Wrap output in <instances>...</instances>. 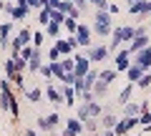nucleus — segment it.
Instances as JSON below:
<instances>
[{
  "label": "nucleus",
  "mask_w": 151,
  "mask_h": 136,
  "mask_svg": "<svg viewBox=\"0 0 151 136\" xmlns=\"http://www.w3.org/2000/svg\"><path fill=\"white\" fill-rule=\"evenodd\" d=\"M136 88H141V91H146V88H151V71H146L144 76L136 81Z\"/></svg>",
  "instance_id": "c756f323"
},
{
  "label": "nucleus",
  "mask_w": 151,
  "mask_h": 136,
  "mask_svg": "<svg viewBox=\"0 0 151 136\" xmlns=\"http://www.w3.org/2000/svg\"><path fill=\"white\" fill-rule=\"evenodd\" d=\"M45 121H48L50 129H58V124H60V114H58V111H53V114L45 116Z\"/></svg>",
  "instance_id": "c9c22d12"
},
{
  "label": "nucleus",
  "mask_w": 151,
  "mask_h": 136,
  "mask_svg": "<svg viewBox=\"0 0 151 136\" xmlns=\"http://www.w3.org/2000/svg\"><path fill=\"white\" fill-rule=\"evenodd\" d=\"M116 76H119V73H116V68H103V71H98V81L106 83V86H111V83L116 81Z\"/></svg>",
  "instance_id": "dca6fc26"
},
{
  "label": "nucleus",
  "mask_w": 151,
  "mask_h": 136,
  "mask_svg": "<svg viewBox=\"0 0 151 136\" xmlns=\"http://www.w3.org/2000/svg\"><path fill=\"white\" fill-rule=\"evenodd\" d=\"M38 129H40V131H53L48 126V121H45V116H38Z\"/></svg>",
  "instance_id": "79ce46f5"
},
{
  "label": "nucleus",
  "mask_w": 151,
  "mask_h": 136,
  "mask_svg": "<svg viewBox=\"0 0 151 136\" xmlns=\"http://www.w3.org/2000/svg\"><path fill=\"white\" fill-rule=\"evenodd\" d=\"M83 131H88V134H98V119L83 121Z\"/></svg>",
  "instance_id": "72a5a7b5"
},
{
  "label": "nucleus",
  "mask_w": 151,
  "mask_h": 136,
  "mask_svg": "<svg viewBox=\"0 0 151 136\" xmlns=\"http://www.w3.org/2000/svg\"><path fill=\"white\" fill-rule=\"evenodd\" d=\"M48 58H50V63H53V60H60V50L55 48V45H53V48L48 50Z\"/></svg>",
  "instance_id": "37998d69"
},
{
  "label": "nucleus",
  "mask_w": 151,
  "mask_h": 136,
  "mask_svg": "<svg viewBox=\"0 0 151 136\" xmlns=\"http://www.w3.org/2000/svg\"><path fill=\"white\" fill-rule=\"evenodd\" d=\"M33 50H35V45H25V48H20V58H23V60H30Z\"/></svg>",
  "instance_id": "a19ab883"
},
{
  "label": "nucleus",
  "mask_w": 151,
  "mask_h": 136,
  "mask_svg": "<svg viewBox=\"0 0 151 136\" xmlns=\"http://www.w3.org/2000/svg\"><path fill=\"white\" fill-rule=\"evenodd\" d=\"M65 129H68V131H73V134H78V136H81V134H83V121H78V119H76V116H70V119L65 121Z\"/></svg>",
  "instance_id": "4be33fe9"
},
{
  "label": "nucleus",
  "mask_w": 151,
  "mask_h": 136,
  "mask_svg": "<svg viewBox=\"0 0 151 136\" xmlns=\"http://www.w3.org/2000/svg\"><path fill=\"white\" fill-rule=\"evenodd\" d=\"M5 73H8L10 81H15V76H20V71H18V65H15V60H13V58L5 60Z\"/></svg>",
  "instance_id": "393cba45"
},
{
  "label": "nucleus",
  "mask_w": 151,
  "mask_h": 136,
  "mask_svg": "<svg viewBox=\"0 0 151 136\" xmlns=\"http://www.w3.org/2000/svg\"><path fill=\"white\" fill-rule=\"evenodd\" d=\"M50 136H60V134H58V131H50Z\"/></svg>",
  "instance_id": "5fc2aeb1"
},
{
  "label": "nucleus",
  "mask_w": 151,
  "mask_h": 136,
  "mask_svg": "<svg viewBox=\"0 0 151 136\" xmlns=\"http://www.w3.org/2000/svg\"><path fill=\"white\" fill-rule=\"evenodd\" d=\"M60 68H63V73H73V68H76V60L70 58V55H65V58H60Z\"/></svg>",
  "instance_id": "473e14b6"
},
{
  "label": "nucleus",
  "mask_w": 151,
  "mask_h": 136,
  "mask_svg": "<svg viewBox=\"0 0 151 136\" xmlns=\"http://www.w3.org/2000/svg\"><path fill=\"white\" fill-rule=\"evenodd\" d=\"M60 28H63V25H58V23H48V25H45V35H50V38H55V40H58V35H60Z\"/></svg>",
  "instance_id": "a878e982"
},
{
  "label": "nucleus",
  "mask_w": 151,
  "mask_h": 136,
  "mask_svg": "<svg viewBox=\"0 0 151 136\" xmlns=\"http://www.w3.org/2000/svg\"><path fill=\"white\" fill-rule=\"evenodd\" d=\"M25 136H40V134H38L35 129H25Z\"/></svg>",
  "instance_id": "3c124183"
},
{
  "label": "nucleus",
  "mask_w": 151,
  "mask_h": 136,
  "mask_svg": "<svg viewBox=\"0 0 151 136\" xmlns=\"http://www.w3.org/2000/svg\"><path fill=\"white\" fill-rule=\"evenodd\" d=\"M0 109H5V111H10L13 116H20V109H18V101H15V96L10 93V83L8 81H0Z\"/></svg>",
  "instance_id": "f03ea898"
},
{
  "label": "nucleus",
  "mask_w": 151,
  "mask_h": 136,
  "mask_svg": "<svg viewBox=\"0 0 151 136\" xmlns=\"http://www.w3.org/2000/svg\"><path fill=\"white\" fill-rule=\"evenodd\" d=\"M73 60H76V68H73V76L76 78H83L88 71H91V60H88L86 53H76Z\"/></svg>",
  "instance_id": "423d86ee"
},
{
  "label": "nucleus",
  "mask_w": 151,
  "mask_h": 136,
  "mask_svg": "<svg viewBox=\"0 0 151 136\" xmlns=\"http://www.w3.org/2000/svg\"><path fill=\"white\" fill-rule=\"evenodd\" d=\"M10 30H13V23H0V48L10 45Z\"/></svg>",
  "instance_id": "2eb2a0df"
},
{
  "label": "nucleus",
  "mask_w": 151,
  "mask_h": 136,
  "mask_svg": "<svg viewBox=\"0 0 151 136\" xmlns=\"http://www.w3.org/2000/svg\"><path fill=\"white\" fill-rule=\"evenodd\" d=\"M60 136H78V134H73V131H68V129H63V131H60Z\"/></svg>",
  "instance_id": "603ef678"
},
{
  "label": "nucleus",
  "mask_w": 151,
  "mask_h": 136,
  "mask_svg": "<svg viewBox=\"0 0 151 136\" xmlns=\"http://www.w3.org/2000/svg\"><path fill=\"white\" fill-rule=\"evenodd\" d=\"M139 116H141V104H134V101L124 104V111H121V119H139Z\"/></svg>",
  "instance_id": "ddd939ff"
},
{
  "label": "nucleus",
  "mask_w": 151,
  "mask_h": 136,
  "mask_svg": "<svg viewBox=\"0 0 151 136\" xmlns=\"http://www.w3.org/2000/svg\"><path fill=\"white\" fill-rule=\"evenodd\" d=\"M25 96H28V101H30V104H38V101L43 98V91H40V86H35V88H30Z\"/></svg>",
  "instance_id": "7c9ffc66"
},
{
  "label": "nucleus",
  "mask_w": 151,
  "mask_h": 136,
  "mask_svg": "<svg viewBox=\"0 0 151 136\" xmlns=\"http://www.w3.org/2000/svg\"><path fill=\"white\" fill-rule=\"evenodd\" d=\"M116 121H119V119H116L113 114H101V126H103V129H113Z\"/></svg>",
  "instance_id": "c85d7f7f"
},
{
  "label": "nucleus",
  "mask_w": 151,
  "mask_h": 136,
  "mask_svg": "<svg viewBox=\"0 0 151 136\" xmlns=\"http://www.w3.org/2000/svg\"><path fill=\"white\" fill-rule=\"evenodd\" d=\"M50 73H53V78H63V68H60V60H53V63H48Z\"/></svg>",
  "instance_id": "f704fd0d"
},
{
  "label": "nucleus",
  "mask_w": 151,
  "mask_h": 136,
  "mask_svg": "<svg viewBox=\"0 0 151 136\" xmlns=\"http://www.w3.org/2000/svg\"><path fill=\"white\" fill-rule=\"evenodd\" d=\"M25 3H28V8H38V10L43 8V3H40V0H25Z\"/></svg>",
  "instance_id": "de8ad7c7"
},
{
  "label": "nucleus",
  "mask_w": 151,
  "mask_h": 136,
  "mask_svg": "<svg viewBox=\"0 0 151 136\" xmlns=\"http://www.w3.org/2000/svg\"><path fill=\"white\" fill-rule=\"evenodd\" d=\"M134 63H136V65H141L144 71H151V45H146V48H141L139 53H136Z\"/></svg>",
  "instance_id": "1a4fd4ad"
},
{
  "label": "nucleus",
  "mask_w": 151,
  "mask_h": 136,
  "mask_svg": "<svg viewBox=\"0 0 151 136\" xmlns=\"http://www.w3.org/2000/svg\"><path fill=\"white\" fill-rule=\"evenodd\" d=\"M86 109H88V116H91V119H98V116L103 114V106L98 104L96 98H93V101H88V104H86Z\"/></svg>",
  "instance_id": "5701e85b"
},
{
  "label": "nucleus",
  "mask_w": 151,
  "mask_h": 136,
  "mask_svg": "<svg viewBox=\"0 0 151 136\" xmlns=\"http://www.w3.org/2000/svg\"><path fill=\"white\" fill-rule=\"evenodd\" d=\"M38 73H40L43 78H53V73H50V68H48V65H40V71H38Z\"/></svg>",
  "instance_id": "49530a36"
},
{
  "label": "nucleus",
  "mask_w": 151,
  "mask_h": 136,
  "mask_svg": "<svg viewBox=\"0 0 151 136\" xmlns=\"http://www.w3.org/2000/svg\"><path fill=\"white\" fill-rule=\"evenodd\" d=\"M108 13H111V15H116V13H119V5H113V3H108Z\"/></svg>",
  "instance_id": "8fccbe9b"
},
{
  "label": "nucleus",
  "mask_w": 151,
  "mask_h": 136,
  "mask_svg": "<svg viewBox=\"0 0 151 136\" xmlns=\"http://www.w3.org/2000/svg\"><path fill=\"white\" fill-rule=\"evenodd\" d=\"M131 65V53L129 48H119L116 50V73H126Z\"/></svg>",
  "instance_id": "0eeeda50"
},
{
  "label": "nucleus",
  "mask_w": 151,
  "mask_h": 136,
  "mask_svg": "<svg viewBox=\"0 0 151 136\" xmlns=\"http://www.w3.org/2000/svg\"><path fill=\"white\" fill-rule=\"evenodd\" d=\"M43 38H45L43 30H33V45H35V48H40V45H43Z\"/></svg>",
  "instance_id": "e433bc0d"
},
{
  "label": "nucleus",
  "mask_w": 151,
  "mask_h": 136,
  "mask_svg": "<svg viewBox=\"0 0 151 136\" xmlns=\"http://www.w3.org/2000/svg\"><path fill=\"white\" fill-rule=\"evenodd\" d=\"M0 10H3V13H8V15H10L13 5H10V3H8V0H0Z\"/></svg>",
  "instance_id": "a18cd8bd"
},
{
  "label": "nucleus",
  "mask_w": 151,
  "mask_h": 136,
  "mask_svg": "<svg viewBox=\"0 0 151 136\" xmlns=\"http://www.w3.org/2000/svg\"><path fill=\"white\" fill-rule=\"evenodd\" d=\"M134 126H139V119H119L116 126H113V134L116 136H126Z\"/></svg>",
  "instance_id": "6e6552de"
},
{
  "label": "nucleus",
  "mask_w": 151,
  "mask_h": 136,
  "mask_svg": "<svg viewBox=\"0 0 151 136\" xmlns=\"http://www.w3.org/2000/svg\"><path fill=\"white\" fill-rule=\"evenodd\" d=\"M136 3H141V0H129V5H136Z\"/></svg>",
  "instance_id": "864d4df0"
},
{
  "label": "nucleus",
  "mask_w": 151,
  "mask_h": 136,
  "mask_svg": "<svg viewBox=\"0 0 151 136\" xmlns=\"http://www.w3.org/2000/svg\"><path fill=\"white\" fill-rule=\"evenodd\" d=\"M58 10L63 13V15H68V18H78V15H81V10H78V8H76L73 3H70V0H63Z\"/></svg>",
  "instance_id": "f3484780"
},
{
  "label": "nucleus",
  "mask_w": 151,
  "mask_h": 136,
  "mask_svg": "<svg viewBox=\"0 0 151 136\" xmlns=\"http://www.w3.org/2000/svg\"><path fill=\"white\" fill-rule=\"evenodd\" d=\"M76 40H78V48H91V40H93V30H91V25H83V23H78Z\"/></svg>",
  "instance_id": "39448f33"
},
{
  "label": "nucleus",
  "mask_w": 151,
  "mask_h": 136,
  "mask_svg": "<svg viewBox=\"0 0 151 136\" xmlns=\"http://www.w3.org/2000/svg\"><path fill=\"white\" fill-rule=\"evenodd\" d=\"M91 30L96 33V35H101V38H106V35H111L113 30V15L108 10H96V15H93V25Z\"/></svg>",
  "instance_id": "f257e3e1"
},
{
  "label": "nucleus",
  "mask_w": 151,
  "mask_h": 136,
  "mask_svg": "<svg viewBox=\"0 0 151 136\" xmlns=\"http://www.w3.org/2000/svg\"><path fill=\"white\" fill-rule=\"evenodd\" d=\"M88 5H93L96 10H108V0H88Z\"/></svg>",
  "instance_id": "58836bf2"
},
{
  "label": "nucleus",
  "mask_w": 151,
  "mask_h": 136,
  "mask_svg": "<svg viewBox=\"0 0 151 136\" xmlns=\"http://www.w3.org/2000/svg\"><path fill=\"white\" fill-rule=\"evenodd\" d=\"M40 48H35L33 50V55H30V60H28V71H33V73H38L40 71Z\"/></svg>",
  "instance_id": "aec40b11"
},
{
  "label": "nucleus",
  "mask_w": 151,
  "mask_h": 136,
  "mask_svg": "<svg viewBox=\"0 0 151 136\" xmlns=\"http://www.w3.org/2000/svg\"><path fill=\"white\" fill-rule=\"evenodd\" d=\"M93 136H116V134H113V129H103L101 134H93Z\"/></svg>",
  "instance_id": "09e8293b"
},
{
  "label": "nucleus",
  "mask_w": 151,
  "mask_h": 136,
  "mask_svg": "<svg viewBox=\"0 0 151 136\" xmlns=\"http://www.w3.org/2000/svg\"><path fill=\"white\" fill-rule=\"evenodd\" d=\"M25 45H33V30L30 28H20V33L10 40V50L13 53H20V48H25Z\"/></svg>",
  "instance_id": "7ed1b4c3"
},
{
  "label": "nucleus",
  "mask_w": 151,
  "mask_h": 136,
  "mask_svg": "<svg viewBox=\"0 0 151 136\" xmlns=\"http://www.w3.org/2000/svg\"><path fill=\"white\" fill-rule=\"evenodd\" d=\"M48 23H50V10H48V8H40V10H38V25H48Z\"/></svg>",
  "instance_id": "2f4dec72"
},
{
  "label": "nucleus",
  "mask_w": 151,
  "mask_h": 136,
  "mask_svg": "<svg viewBox=\"0 0 151 136\" xmlns=\"http://www.w3.org/2000/svg\"><path fill=\"white\" fill-rule=\"evenodd\" d=\"M53 45L60 50V55H70V53H73V48H70V43H68V40H60V38H58Z\"/></svg>",
  "instance_id": "cd10ccee"
},
{
  "label": "nucleus",
  "mask_w": 151,
  "mask_h": 136,
  "mask_svg": "<svg viewBox=\"0 0 151 136\" xmlns=\"http://www.w3.org/2000/svg\"><path fill=\"white\" fill-rule=\"evenodd\" d=\"M78 81L83 83V91H93V86H96V81H98V68H91V71L83 78H78Z\"/></svg>",
  "instance_id": "4468645a"
},
{
  "label": "nucleus",
  "mask_w": 151,
  "mask_h": 136,
  "mask_svg": "<svg viewBox=\"0 0 151 136\" xmlns=\"http://www.w3.org/2000/svg\"><path fill=\"white\" fill-rule=\"evenodd\" d=\"M40 3H43V8H48V10H58L63 0H40Z\"/></svg>",
  "instance_id": "ea45409f"
},
{
  "label": "nucleus",
  "mask_w": 151,
  "mask_h": 136,
  "mask_svg": "<svg viewBox=\"0 0 151 136\" xmlns=\"http://www.w3.org/2000/svg\"><path fill=\"white\" fill-rule=\"evenodd\" d=\"M136 38V25H121V43H131Z\"/></svg>",
  "instance_id": "412c9836"
},
{
  "label": "nucleus",
  "mask_w": 151,
  "mask_h": 136,
  "mask_svg": "<svg viewBox=\"0 0 151 136\" xmlns=\"http://www.w3.org/2000/svg\"><path fill=\"white\" fill-rule=\"evenodd\" d=\"M146 45H151L149 35H146V28H144V25H136V38L129 43V53H131V55H136L141 48H146Z\"/></svg>",
  "instance_id": "20e7f679"
},
{
  "label": "nucleus",
  "mask_w": 151,
  "mask_h": 136,
  "mask_svg": "<svg viewBox=\"0 0 151 136\" xmlns=\"http://www.w3.org/2000/svg\"><path fill=\"white\" fill-rule=\"evenodd\" d=\"M144 68H141V65H136V63H131L129 65V71H126V78H129V83H136V81H139V78L141 76H144Z\"/></svg>",
  "instance_id": "a211bd4d"
},
{
  "label": "nucleus",
  "mask_w": 151,
  "mask_h": 136,
  "mask_svg": "<svg viewBox=\"0 0 151 136\" xmlns=\"http://www.w3.org/2000/svg\"><path fill=\"white\" fill-rule=\"evenodd\" d=\"M60 93H63V104H65V106H73V104H76V98H78V96H76V88H73V86H60Z\"/></svg>",
  "instance_id": "6ab92c4d"
},
{
  "label": "nucleus",
  "mask_w": 151,
  "mask_h": 136,
  "mask_svg": "<svg viewBox=\"0 0 151 136\" xmlns=\"http://www.w3.org/2000/svg\"><path fill=\"white\" fill-rule=\"evenodd\" d=\"M45 96L50 98V104H53L55 109H60V104H63V93H60V88H58V86L48 83V86H45Z\"/></svg>",
  "instance_id": "f8f14e48"
},
{
  "label": "nucleus",
  "mask_w": 151,
  "mask_h": 136,
  "mask_svg": "<svg viewBox=\"0 0 151 136\" xmlns=\"http://www.w3.org/2000/svg\"><path fill=\"white\" fill-rule=\"evenodd\" d=\"M63 28L70 33V35H76V30H78V18H68V15H65V20H63Z\"/></svg>",
  "instance_id": "bb28decb"
},
{
  "label": "nucleus",
  "mask_w": 151,
  "mask_h": 136,
  "mask_svg": "<svg viewBox=\"0 0 151 136\" xmlns=\"http://www.w3.org/2000/svg\"><path fill=\"white\" fill-rule=\"evenodd\" d=\"M28 13H30V8H28L25 0H15V5H13V10H10V18L13 20H25Z\"/></svg>",
  "instance_id": "9b49d317"
},
{
  "label": "nucleus",
  "mask_w": 151,
  "mask_h": 136,
  "mask_svg": "<svg viewBox=\"0 0 151 136\" xmlns=\"http://www.w3.org/2000/svg\"><path fill=\"white\" fill-rule=\"evenodd\" d=\"M86 55H88V60H91V63H93V60H96V63H101V60H106L111 53H108V45H96V48H88Z\"/></svg>",
  "instance_id": "9d476101"
},
{
  "label": "nucleus",
  "mask_w": 151,
  "mask_h": 136,
  "mask_svg": "<svg viewBox=\"0 0 151 136\" xmlns=\"http://www.w3.org/2000/svg\"><path fill=\"white\" fill-rule=\"evenodd\" d=\"M139 124H141V126H149V124H151V111H146V114L139 116Z\"/></svg>",
  "instance_id": "c03bdc74"
},
{
  "label": "nucleus",
  "mask_w": 151,
  "mask_h": 136,
  "mask_svg": "<svg viewBox=\"0 0 151 136\" xmlns=\"http://www.w3.org/2000/svg\"><path fill=\"white\" fill-rule=\"evenodd\" d=\"M134 91H136V83H129V86L121 91V96H119V104L124 106V104H129L131 101V96H134Z\"/></svg>",
  "instance_id": "b1692460"
},
{
  "label": "nucleus",
  "mask_w": 151,
  "mask_h": 136,
  "mask_svg": "<svg viewBox=\"0 0 151 136\" xmlns=\"http://www.w3.org/2000/svg\"><path fill=\"white\" fill-rule=\"evenodd\" d=\"M63 20H65V15L60 10H50V23H58V25H63Z\"/></svg>",
  "instance_id": "4c0bfd02"
}]
</instances>
